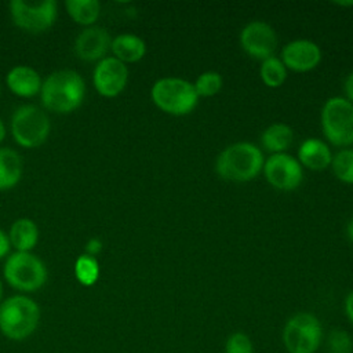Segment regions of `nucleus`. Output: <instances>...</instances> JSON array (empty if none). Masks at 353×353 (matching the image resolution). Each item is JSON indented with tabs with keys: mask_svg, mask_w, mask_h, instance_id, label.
<instances>
[{
	"mask_svg": "<svg viewBox=\"0 0 353 353\" xmlns=\"http://www.w3.org/2000/svg\"><path fill=\"white\" fill-rule=\"evenodd\" d=\"M85 95V83L80 73L61 69L50 73L41 84L40 101L46 110L68 114L80 108Z\"/></svg>",
	"mask_w": 353,
	"mask_h": 353,
	"instance_id": "f257e3e1",
	"label": "nucleus"
},
{
	"mask_svg": "<svg viewBox=\"0 0 353 353\" xmlns=\"http://www.w3.org/2000/svg\"><path fill=\"white\" fill-rule=\"evenodd\" d=\"M262 150L251 142H236L226 146L216 157L215 171L226 181L247 182L258 176L263 168Z\"/></svg>",
	"mask_w": 353,
	"mask_h": 353,
	"instance_id": "f03ea898",
	"label": "nucleus"
},
{
	"mask_svg": "<svg viewBox=\"0 0 353 353\" xmlns=\"http://www.w3.org/2000/svg\"><path fill=\"white\" fill-rule=\"evenodd\" d=\"M39 305L26 295H12L0 303V331L11 341H23L37 328Z\"/></svg>",
	"mask_w": 353,
	"mask_h": 353,
	"instance_id": "7ed1b4c3",
	"label": "nucleus"
},
{
	"mask_svg": "<svg viewBox=\"0 0 353 353\" xmlns=\"http://www.w3.org/2000/svg\"><path fill=\"white\" fill-rule=\"evenodd\" d=\"M150 98L160 110L172 116L189 114L199 102L193 83L181 77H161L154 81Z\"/></svg>",
	"mask_w": 353,
	"mask_h": 353,
	"instance_id": "20e7f679",
	"label": "nucleus"
},
{
	"mask_svg": "<svg viewBox=\"0 0 353 353\" xmlns=\"http://www.w3.org/2000/svg\"><path fill=\"white\" fill-rule=\"evenodd\" d=\"M10 128L14 141L19 146L34 149L47 141L51 131V123L41 108L22 105L14 110L10 120Z\"/></svg>",
	"mask_w": 353,
	"mask_h": 353,
	"instance_id": "39448f33",
	"label": "nucleus"
},
{
	"mask_svg": "<svg viewBox=\"0 0 353 353\" xmlns=\"http://www.w3.org/2000/svg\"><path fill=\"white\" fill-rule=\"evenodd\" d=\"M3 276L12 288L22 292H33L46 284L47 268L44 262L32 252L14 251L7 256Z\"/></svg>",
	"mask_w": 353,
	"mask_h": 353,
	"instance_id": "423d86ee",
	"label": "nucleus"
},
{
	"mask_svg": "<svg viewBox=\"0 0 353 353\" xmlns=\"http://www.w3.org/2000/svg\"><path fill=\"white\" fill-rule=\"evenodd\" d=\"M281 341L288 353H314L323 341V325L313 313H295L284 324Z\"/></svg>",
	"mask_w": 353,
	"mask_h": 353,
	"instance_id": "0eeeda50",
	"label": "nucleus"
},
{
	"mask_svg": "<svg viewBox=\"0 0 353 353\" xmlns=\"http://www.w3.org/2000/svg\"><path fill=\"white\" fill-rule=\"evenodd\" d=\"M321 130L327 141L335 146L353 145V103L342 97L325 101L321 109Z\"/></svg>",
	"mask_w": 353,
	"mask_h": 353,
	"instance_id": "6e6552de",
	"label": "nucleus"
},
{
	"mask_svg": "<svg viewBox=\"0 0 353 353\" xmlns=\"http://www.w3.org/2000/svg\"><path fill=\"white\" fill-rule=\"evenodd\" d=\"M8 12L15 26L28 33L39 34L54 25L58 14V4L54 0H11L8 3Z\"/></svg>",
	"mask_w": 353,
	"mask_h": 353,
	"instance_id": "1a4fd4ad",
	"label": "nucleus"
},
{
	"mask_svg": "<svg viewBox=\"0 0 353 353\" xmlns=\"http://www.w3.org/2000/svg\"><path fill=\"white\" fill-rule=\"evenodd\" d=\"M266 181L279 190H294L303 179L301 163L288 153L270 154L262 168Z\"/></svg>",
	"mask_w": 353,
	"mask_h": 353,
	"instance_id": "9d476101",
	"label": "nucleus"
},
{
	"mask_svg": "<svg viewBox=\"0 0 353 353\" xmlns=\"http://www.w3.org/2000/svg\"><path fill=\"white\" fill-rule=\"evenodd\" d=\"M128 83V68L114 57H105L97 62L92 72L95 91L105 98L120 95Z\"/></svg>",
	"mask_w": 353,
	"mask_h": 353,
	"instance_id": "9b49d317",
	"label": "nucleus"
},
{
	"mask_svg": "<svg viewBox=\"0 0 353 353\" xmlns=\"http://www.w3.org/2000/svg\"><path fill=\"white\" fill-rule=\"evenodd\" d=\"M240 44L250 57L263 61L273 55L277 47V36L268 22L251 21L240 33Z\"/></svg>",
	"mask_w": 353,
	"mask_h": 353,
	"instance_id": "f8f14e48",
	"label": "nucleus"
},
{
	"mask_svg": "<svg viewBox=\"0 0 353 353\" xmlns=\"http://www.w3.org/2000/svg\"><path fill=\"white\" fill-rule=\"evenodd\" d=\"M281 62L294 72H309L321 61L320 47L307 39H298L287 43L281 50Z\"/></svg>",
	"mask_w": 353,
	"mask_h": 353,
	"instance_id": "ddd939ff",
	"label": "nucleus"
},
{
	"mask_svg": "<svg viewBox=\"0 0 353 353\" xmlns=\"http://www.w3.org/2000/svg\"><path fill=\"white\" fill-rule=\"evenodd\" d=\"M110 43L112 37L105 28L88 26L83 29L74 39L73 50L76 57L83 61L99 62L110 50Z\"/></svg>",
	"mask_w": 353,
	"mask_h": 353,
	"instance_id": "4468645a",
	"label": "nucleus"
},
{
	"mask_svg": "<svg viewBox=\"0 0 353 353\" xmlns=\"http://www.w3.org/2000/svg\"><path fill=\"white\" fill-rule=\"evenodd\" d=\"M6 84L8 90L21 98H32L40 94L41 76L39 72L28 65H17L8 70L6 76Z\"/></svg>",
	"mask_w": 353,
	"mask_h": 353,
	"instance_id": "2eb2a0df",
	"label": "nucleus"
},
{
	"mask_svg": "<svg viewBox=\"0 0 353 353\" xmlns=\"http://www.w3.org/2000/svg\"><path fill=\"white\" fill-rule=\"evenodd\" d=\"M298 161L309 170L321 171L331 165L332 153L324 141L307 138L298 148Z\"/></svg>",
	"mask_w": 353,
	"mask_h": 353,
	"instance_id": "dca6fc26",
	"label": "nucleus"
},
{
	"mask_svg": "<svg viewBox=\"0 0 353 353\" xmlns=\"http://www.w3.org/2000/svg\"><path fill=\"white\" fill-rule=\"evenodd\" d=\"M112 57L123 63H134L141 61L146 54L145 41L134 33H120L112 39Z\"/></svg>",
	"mask_w": 353,
	"mask_h": 353,
	"instance_id": "f3484780",
	"label": "nucleus"
},
{
	"mask_svg": "<svg viewBox=\"0 0 353 353\" xmlns=\"http://www.w3.org/2000/svg\"><path fill=\"white\" fill-rule=\"evenodd\" d=\"M8 240L15 251L30 252L39 241V228L30 218L15 219L8 230Z\"/></svg>",
	"mask_w": 353,
	"mask_h": 353,
	"instance_id": "a211bd4d",
	"label": "nucleus"
},
{
	"mask_svg": "<svg viewBox=\"0 0 353 353\" xmlns=\"http://www.w3.org/2000/svg\"><path fill=\"white\" fill-rule=\"evenodd\" d=\"M23 172V161L11 148H0V190H8L18 185Z\"/></svg>",
	"mask_w": 353,
	"mask_h": 353,
	"instance_id": "6ab92c4d",
	"label": "nucleus"
},
{
	"mask_svg": "<svg viewBox=\"0 0 353 353\" xmlns=\"http://www.w3.org/2000/svg\"><path fill=\"white\" fill-rule=\"evenodd\" d=\"M294 141V131L284 123H273L261 135V143L269 153H284Z\"/></svg>",
	"mask_w": 353,
	"mask_h": 353,
	"instance_id": "aec40b11",
	"label": "nucleus"
},
{
	"mask_svg": "<svg viewBox=\"0 0 353 353\" xmlns=\"http://www.w3.org/2000/svg\"><path fill=\"white\" fill-rule=\"evenodd\" d=\"M65 8L76 23L85 28L94 26L101 15V3L98 0H66Z\"/></svg>",
	"mask_w": 353,
	"mask_h": 353,
	"instance_id": "412c9836",
	"label": "nucleus"
},
{
	"mask_svg": "<svg viewBox=\"0 0 353 353\" xmlns=\"http://www.w3.org/2000/svg\"><path fill=\"white\" fill-rule=\"evenodd\" d=\"M74 277L76 280L84 285V287H91L94 285L101 274V266L99 262L95 256L88 255V254H81L77 256L74 262Z\"/></svg>",
	"mask_w": 353,
	"mask_h": 353,
	"instance_id": "4be33fe9",
	"label": "nucleus"
},
{
	"mask_svg": "<svg viewBox=\"0 0 353 353\" xmlns=\"http://www.w3.org/2000/svg\"><path fill=\"white\" fill-rule=\"evenodd\" d=\"M259 76L265 85L270 88H277L287 79V68L280 58L272 55L262 61L259 68Z\"/></svg>",
	"mask_w": 353,
	"mask_h": 353,
	"instance_id": "5701e85b",
	"label": "nucleus"
},
{
	"mask_svg": "<svg viewBox=\"0 0 353 353\" xmlns=\"http://www.w3.org/2000/svg\"><path fill=\"white\" fill-rule=\"evenodd\" d=\"M331 167L339 181L353 185V149H342L332 156Z\"/></svg>",
	"mask_w": 353,
	"mask_h": 353,
	"instance_id": "b1692460",
	"label": "nucleus"
},
{
	"mask_svg": "<svg viewBox=\"0 0 353 353\" xmlns=\"http://www.w3.org/2000/svg\"><path fill=\"white\" fill-rule=\"evenodd\" d=\"M194 90L197 97H212L218 94L223 85L222 76L215 70H208L197 76L194 81Z\"/></svg>",
	"mask_w": 353,
	"mask_h": 353,
	"instance_id": "393cba45",
	"label": "nucleus"
},
{
	"mask_svg": "<svg viewBox=\"0 0 353 353\" xmlns=\"http://www.w3.org/2000/svg\"><path fill=\"white\" fill-rule=\"evenodd\" d=\"M225 353H254V345L247 334L236 331L226 338Z\"/></svg>",
	"mask_w": 353,
	"mask_h": 353,
	"instance_id": "a878e982",
	"label": "nucleus"
},
{
	"mask_svg": "<svg viewBox=\"0 0 353 353\" xmlns=\"http://www.w3.org/2000/svg\"><path fill=\"white\" fill-rule=\"evenodd\" d=\"M328 346L331 349L330 353H352L353 352V341L350 335L343 330H335L330 334Z\"/></svg>",
	"mask_w": 353,
	"mask_h": 353,
	"instance_id": "bb28decb",
	"label": "nucleus"
},
{
	"mask_svg": "<svg viewBox=\"0 0 353 353\" xmlns=\"http://www.w3.org/2000/svg\"><path fill=\"white\" fill-rule=\"evenodd\" d=\"M102 251V241L98 237H92L90 239L85 245H84V254L97 256L99 252Z\"/></svg>",
	"mask_w": 353,
	"mask_h": 353,
	"instance_id": "cd10ccee",
	"label": "nucleus"
},
{
	"mask_svg": "<svg viewBox=\"0 0 353 353\" xmlns=\"http://www.w3.org/2000/svg\"><path fill=\"white\" fill-rule=\"evenodd\" d=\"M10 248H11V244L8 240V234L3 229H0V259L4 256H8Z\"/></svg>",
	"mask_w": 353,
	"mask_h": 353,
	"instance_id": "c85d7f7f",
	"label": "nucleus"
},
{
	"mask_svg": "<svg viewBox=\"0 0 353 353\" xmlns=\"http://www.w3.org/2000/svg\"><path fill=\"white\" fill-rule=\"evenodd\" d=\"M343 309H345V314H346L347 320L353 324V291H350L346 295L345 303H343Z\"/></svg>",
	"mask_w": 353,
	"mask_h": 353,
	"instance_id": "c756f323",
	"label": "nucleus"
},
{
	"mask_svg": "<svg viewBox=\"0 0 353 353\" xmlns=\"http://www.w3.org/2000/svg\"><path fill=\"white\" fill-rule=\"evenodd\" d=\"M345 94H346V99L350 101L353 103V72L349 73V76L345 80Z\"/></svg>",
	"mask_w": 353,
	"mask_h": 353,
	"instance_id": "7c9ffc66",
	"label": "nucleus"
},
{
	"mask_svg": "<svg viewBox=\"0 0 353 353\" xmlns=\"http://www.w3.org/2000/svg\"><path fill=\"white\" fill-rule=\"evenodd\" d=\"M346 232H347V236L350 239V241L353 243V216L349 219L347 222V228H346Z\"/></svg>",
	"mask_w": 353,
	"mask_h": 353,
	"instance_id": "2f4dec72",
	"label": "nucleus"
},
{
	"mask_svg": "<svg viewBox=\"0 0 353 353\" xmlns=\"http://www.w3.org/2000/svg\"><path fill=\"white\" fill-rule=\"evenodd\" d=\"M4 138H6V125H4L3 120L0 119V143L4 141Z\"/></svg>",
	"mask_w": 353,
	"mask_h": 353,
	"instance_id": "473e14b6",
	"label": "nucleus"
},
{
	"mask_svg": "<svg viewBox=\"0 0 353 353\" xmlns=\"http://www.w3.org/2000/svg\"><path fill=\"white\" fill-rule=\"evenodd\" d=\"M335 4H338V6H345V7H349V6H353V0H352V1H335Z\"/></svg>",
	"mask_w": 353,
	"mask_h": 353,
	"instance_id": "72a5a7b5",
	"label": "nucleus"
},
{
	"mask_svg": "<svg viewBox=\"0 0 353 353\" xmlns=\"http://www.w3.org/2000/svg\"><path fill=\"white\" fill-rule=\"evenodd\" d=\"M3 296V284H1V280H0V299Z\"/></svg>",
	"mask_w": 353,
	"mask_h": 353,
	"instance_id": "f704fd0d",
	"label": "nucleus"
},
{
	"mask_svg": "<svg viewBox=\"0 0 353 353\" xmlns=\"http://www.w3.org/2000/svg\"><path fill=\"white\" fill-rule=\"evenodd\" d=\"M0 94H1V85H0Z\"/></svg>",
	"mask_w": 353,
	"mask_h": 353,
	"instance_id": "c9c22d12",
	"label": "nucleus"
},
{
	"mask_svg": "<svg viewBox=\"0 0 353 353\" xmlns=\"http://www.w3.org/2000/svg\"><path fill=\"white\" fill-rule=\"evenodd\" d=\"M328 353H330V352H328Z\"/></svg>",
	"mask_w": 353,
	"mask_h": 353,
	"instance_id": "e433bc0d",
	"label": "nucleus"
}]
</instances>
